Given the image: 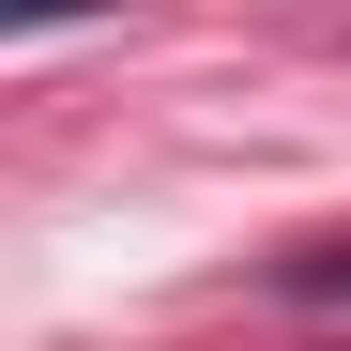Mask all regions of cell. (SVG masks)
<instances>
[{
	"label": "cell",
	"mask_w": 351,
	"mask_h": 351,
	"mask_svg": "<svg viewBox=\"0 0 351 351\" xmlns=\"http://www.w3.org/2000/svg\"><path fill=\"white\" fill-rule=\"evenodd\" d=\"M0 16H16V31H46V16H92V0H0Z\"/></svg>",
	"instance_id": "6da1fadb"
}]
</instances>
